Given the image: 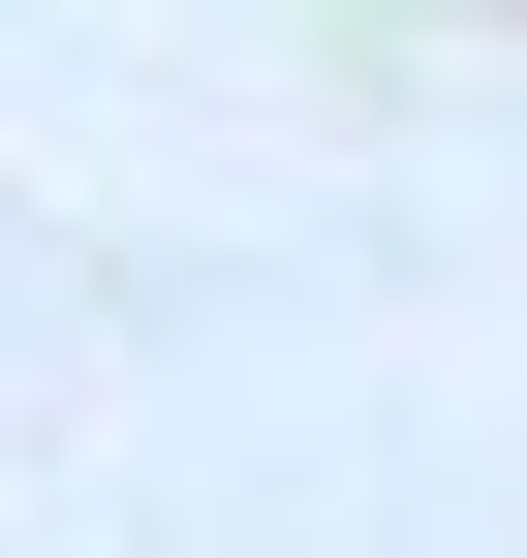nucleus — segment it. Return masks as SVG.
Returning <instances> with one entry per match:
<instances>
[]
</instances>
